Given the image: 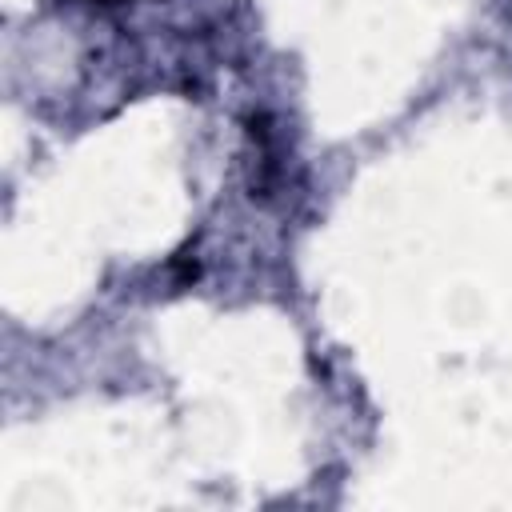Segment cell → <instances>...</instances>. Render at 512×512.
<instances>
[{"label": "cell", "instance_id": "cell-1", "mask_svg": "<svg viewBox=\"0 0 512 512\" xmlns=\"http://www.w3.org/2000/svg\"><path fill=\"white\" fill-rule=\"evenodd\" d=\"M96 4H116V0H96Z\"/></svg>", "mask_w": 512, "mask_h": 512}]
</instances>
